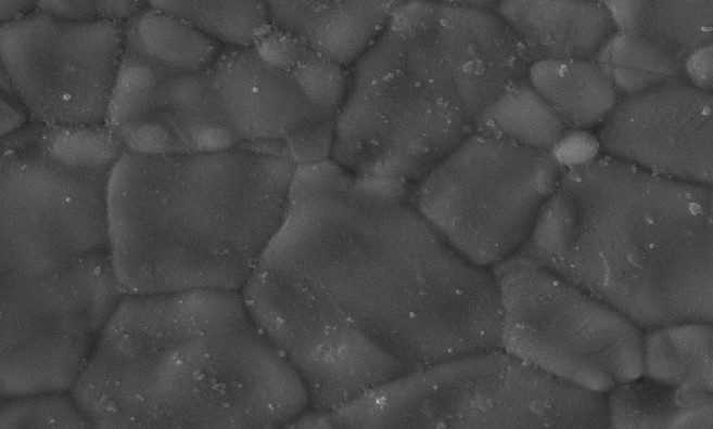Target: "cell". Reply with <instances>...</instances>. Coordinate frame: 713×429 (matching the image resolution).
<instances>
[{"mask_svg": "<svg viewBox=\"0 0 713 429\" xmlns=\"http://www.w3.org/2000/svg\"><path fill=\"white\" fill-rule=\"evenodd\" d=\"M69 393L92 428L272 429L309 407L233 289L124 294Z\"/></svg>", "mask_w": 713, "mask_h": 429, "instance_id": "6da1fadb", "label": "cell"}, {"mask_svg": "<svg viewBox=\"0 0 713 429\" xmlns=\"http://www.w3.org/2000/svg\"><path fill=\"white\" fill-rule=\"evenodd\" d=\"M529 65L487 3L399 1L348 72L330 157L355 176L417 183Z\"/></svg>", "mask_w": 713, "mask_h": 429, "instance_id": "7a4b0ae2", "label": "cell"}, {"mask_svg": "<svg viewBox=\"0 0 713 429\" xmlns=\"http://www.w3.org/2000/svg\"><path fill=\"white\" fill-rule=\"evenodd\" d=\"M712 187L611 156L562 169L519 252L641 330L712 323Z\"/></svg>", "mask_w": 713, "mask_h": 429, "instance_id": "3957f363", "label": "cell"}, {"mask_svg": "<svg viewBox=\"0 0 713 429\" xmlns=\"http://www.w3.org/2000/svg\"><path fill=\"white\" fill-rule=\"evenodd\" d=\"M295 166L243 147L124 153L107 188L109 251L124 292L240 290L282 219Z\"/></svg>", "mask_w": 713, "mask_h": 429, "instance_id": "277c9868", "label": "cell"}, {"mask_svg": "<svg viewBox=\"0 0 713 429\" xmlns=\"http://www.w3.org/2000/svg\"><path fill=\"white\" fill-rule=\"evenodd\" d=\"M334 428L607 429V394L502 348L420 366L331 412Z\"/></svg>", "mask_w": 713, "mask_h": 429, "instance_id": "5b68a950", "label": "cell"}, {"mask_svg": "<svg viewBox=\"0 0 713 429\" xmlns=\"http://www.w3.org/2000/svg\"><path fill=\"white\" fill-rule=\"evenodd\" d=\"M562 169L549 151L474 130L416 183L412 204L457 252L492 269L524 245Z\"/></svg>", "mask_w": 713, "mask_h": 429, "instance_id": "8992f818", "label": "cell"}, {"mask_svg": "<svg viewBox=\"0 0 713 429\" xmlns=\"http://www.w3.org/2000/svg\"><path fill=\"white\" fill-rule=\"evenodd\" d=\"M491 270L505 351L598 393L642 375V330L624 314L519 251Z\"/></svg>", "mask_w": 713, "mask_h": 429, "instance_id": "52a82bcc", "label": "cell"}, {"mask_svg": "<svg viewBox=\"0 0 713 429\" xmlns=\"http://www.w3.org/2000/svg\"><path fill=\"white\" fill-rule=\"evenodd\" d=\"M1 399L69 392L124 296L110 252L1 273Z\"/></svg>", "mask_w": 713, "mask_h": 429, "instance_id": "ba28073f", "label": "cell"}, {"mask_svg": "<svg viewBox=\"0 0 713 429\" xmlns=\"http://www.w3.org/2000/svg\"><path fill=\"white\" fill-rule=\"evenodd\" d=\"M112 169L51 156L28 123L1 138V273L39 275L110 252Z\"/></svg>", "mask_w": 713, "mask_h": 429, "instance_id": "9c48e42d", "label": "cell"}, {"mask_svg": "<svg viewBox=\"0 0 713 429\" xmlns=\"http://www.w3.org/2000/svg\"><path fill=\"white\" fill-rule=\"evenodd\" d=\"M124 54L122 23L72 22L35 10L1 24V86L33 122L105 125Z\"/></svg>", "mask_w": 713, "mask_h": 429, "instance_id": "30bf717a", "label": "cell"}, {"mask_svg": "<svg viewBox=\"0 0 713 429\" xmlns=\"http://www.w3.org/2000/svg\"><path fill=\"white\" fill-rule=\"evenodd\" d=\"M711 92L670 81L617 101L601 122L608 156L665 178L712 187Z\"/></svg>", "mask_w": 713, "mask_h": 429, "instance_id": "8fae6325", "label": "cell"}, {"mask_svg": "<svg viewBox=\"0 0 713 429\" xmlns=\"http://www.w3.org/2000/svg\"><path fill=\"white\" fill-rule=\"evenodd\" d=\"M208 70L216 107L239 146L336 121L308 100L291 73L266 63L253 47L222 49Z\"/></svg>", "mask_w": 713, "mask_h": 429, "instance_id": "7c38bea8", "label": "cell"}, {"mask_svg": "<svg viewBox=\"0 0 713 429\" xmlns=\"http://www.w3.org/2000/svg\"><path fill=\"white\" fill-rule=\"evenodd\" d=\"M530 62L594 60L616 27L600 1L507 0L495 8Z\"/></svg>", "mask_w": 713, "mask_h": 429, "instance_id": "4fadbf2b", "label": "cell"}, {"mask_svg": "<svg viewBox=\"0 0 713 429\" xmlns=\"http://www.w3.org/2000/svg\"><path fill=\"white\" fill-rule=\"evenodd\" d=\"M399 1H267L271 26L348 67L374 42Z\"/></svg>", "mask_w": 713, "mask_h": 429, "instance_id": "5bb4252c", "label": "cell"}, {"mask_svg": "<svg viewBox=\"0 0 713 429\" xmlns=\"http://www.w3.org/2000/svg\"><path fill=\"white\" fill-rule=\"evenodd\" d=\"M616 30L648 41L685 60L712 44L711 0L603 1Z\"/></svg>", "mask_w": 713, "mask_h": 429, "instance_id": "9a60e30c", "label": "cell"}, {"mask_svg": "<svg viewBox=\"0 0 713 429\" xmlns=\"http://www.w3.org/2000/svg\"><path fill=\"white\" fill-rule=\"evenodd\" d=\"M526 78L564 126L575 129L602 121L617 102L614 86L594 60L535 61Z\"/></svg>", "mask_w": 713, "mask_h": 429, "instance_id": "2e32d148", "label": "cell"}, {"mask_svg": "<svg viewBox=\"0 0 713 429\" xmlns=\"http://www.w3.org/2000/svg\"><path fill=\"white\" fill-rule=\"evenodd\" d=\"M609 428L711 429L712 393L670 387L644 376L607 393Z\"/></svg>", "mask_w": 713, "mask_h": 429, "instance_id": "e0dca14e", "label": "cell"}, {"mask_svg": "<svg viewBox=\"0 0 713 429\" xmlns=\"http://www.w3.org/2000/svg\"><path fill=\"white\" fill-rule=\"evenodd\" d=\"M641 376L683 390L712 393V323L685 322L642 330Z\"/></svg>", "mask_w": 713, "mask_h": 429, "instance_id": "ac0fdd59", "label": "cell"}, {"mask_svg": "<svg viewBox=\"0 0 713 429\" xmlns=\"http://www.w3.org/2000/svg\"><path fill=\"white\" fill-rule=\"evenodd\" d=\"M124 51L170 73L208 67L222 47L179 17L148 5L123 24Z\"/></svg>", "mask_w": 713, "mask_h": 429, "instance_id": "d6986e66", "label": "cell"}, {"mask_svg": "<svg viewBox=\"0 0 713 429\" xmlns=\"http://www.w3.org/2000/svg\"><path fill=\"white\" fill-rule=\"evenodd\" d=\"M475 130L550 152L565 132V126L525 77L491 104Z\"/></svg>", "mask_w": 713, "mask_h": 429, "instance_id": "ffe728a7", "label": "cell"}, {"mask_svg": "<svg viewBox=\"0 0 713 429\" xmlns=\"http://www.w3.org/2000/svg\"><path fill=\"white\" fill-rule=\"evenodd\" d=\"M616 92L624 96L675 81L684 72L683 58L648 41L616 30L594 57Z\"/></svg>", "mask_w": 713, "mask_h": 429, "instance_id": "44dd1931", "label": "cell"}, {"mask_svg": "<svg viewBox=\"0 0 713 429\" xmlns=\"http://www.w3.org/2000/svg\"><path fill=\"white\" fill-rule=\"evenodd\" d=\"M149 4L228 47H253L271 26L264 1L157 0Z\"/></svg>", "mask_w": 713, "mask_h": 429, "instance_id": "7402d4cb", "label": "cell"}, {"mask_svg": "<svg viewBox=\"0 0 713 429\" xmlns=\"http://www.w3.org/2000/svg\"><path fill=\"white\" fill-rule=\"evenodd\" d=\"M170 73L124 51L111 93L105 126H118L149 115L155 88Z\"/></svg>", "mask_w": 713, "mask_h": 429, "instance_id": "603a6c76", "label": "cell"}, {"mask_svg": "<svg viewBox=\"0 0 713 429\" xmlns=\"http://www.w3.org/2000/svg\"><path fill=\"white\" fill-rule=\"evenodd\" d=\"M46 392L2 399L1 429L92 428L73 396Z\"/></svg>", "mask_w": 713, "mask_h": 429, "instance_id": "cb8c5ba5", "label": "cell"}, {"mask_svg": "<svg viewBox=\"0 0 713 429\" xmlns=\"http://www.w3.org/2000/svg\"><path fill=\"white\" fill-rule=\"evenodd\" d=\"M290 73L314 105L338 117L347 88L345 67L308 49Z\"/></svg>", "mask_w": 713, "mask_h": 429, "instance_id": "d4e9b609", "label": "cell"}, {"mask_svg": "<svg viewBox=\"0 0 713 429\" xmlns=\"http://www.w3.org/2000/svg\"><path fill=\"white\" fill-rule=\"evenodd\" d=\"M111 131L124 153L148 156L190 153L175 129L155 115L125 122Z\"/></svg>", "mask_w": 713, "mask_h": 429, "instance_id": "484cf974", "label": "cell"}, {"mask_svg": "<svg viewBox=\"0 0 713 429\" xmlns=\"http://www.w3.org/2000/svg\"><path fill=\"white\" fill-rule=\"evenodd\" d=\"M253 48L266 63L289 73L309 49L295 36L273 26L257 38Z\"/></svg>", "mask_w": 713, "mask_h": 429, "instance_id": "4316f807", "label": "cell"}, {"mask_svg": "<svg viewBox=\"0 0 713 429\" xmlns=\"http://www.w3.org/2000/svg\"><path fill=\"white\" fill-rule=\"evenodd\" d=\"M599 150L597 136L575 129L565 131L550 153L561 167L569 168L594 160L599 156Z\"/></svg>", "mask_w": 713, "mask_h": 429, "instance_id": "83f0119b", "label": "cell"}, {"mask_svg": "<svg viewBox=\"0 0 713 429\" xmlns=\"http://www.w3.org/2000/svg\"><path fill=\"white\" fill-rule=\"evenodd\" d=\"M36 9L72 22L100 21L94 0H42L36 1Z\"/></svg>", "mask_w": 713, "mask_h": 429, "instance_id": "f1b7e54d", "label": "cell"}, {"mask_svg": "<svg viewBox=\"0 0 713 429\" xmlns=\"http://www.w3.org/2000/svg\"><path fill=\"white\" fill-rule=\"evenodd\" d=\"M683 69L692 87L711 92L713 86L712 44L691 52L685 58Z\"/></svg>", "mask_w": 713, "mask_h": 429, "instance_id": "f546056e", "label": "cell"}, {"mask_svg": "<svg viewBox=\"0 0 713 429\" xmlns=\"http://www.w3.org/2000/svg\"><path fill=\"white\" fill-rule=\"evenodd\" d=\"M96 4L100 21L124 24L142 11L148 5V2L135 0H97Z\"/></svg>", "mask_w": 713, "mask_h": 429, "instance_id": "4dcf8cb0", "label": "cell"}, {"mask_svg": "<svg viewBox=\"0 0 713 429\" xmlns=\"http://www.w3.org/2000/svg\"><path fill=\"white\" fill-rule=\"evenodd\" d=\"M28 115L13 93L1 94V138L27 125Z\"/></svg>", "mask_w": 713, "mask_h": 429, "instance_id": "1f68e13d", "label": "cell"}, {"mask_svg": "<svg viewBox=\"0 0 713 429\" xmlns=\"http://www.w3.org/2000/svg\"><path fill=\"white\" fill-rule=\"evenodd\" d=\"M36 10V1L2 0L0 2L1 24L18 21Z\"/></svg>", "mask_w": 713, "mask_h": 429, "instance_id": "d6a6232c", "label": "cell"}]
</instances>
